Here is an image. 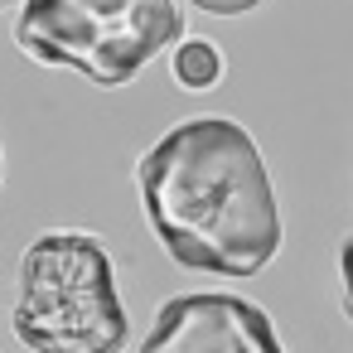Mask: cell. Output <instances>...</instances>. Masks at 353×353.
<instances>
[{"label": "cell", "mask_w": 353, "mask_h": 353, "mask_svg": "<svg viewBox=\"0 0 353 353\" xmlns=\"http://www.w3.org/2000/svg\"><path fill=\"white\" fill-rule=\"evenodd\" d=\"M10 329L30 353H126L131 319L102 237L39 232L20 256Z\"/></svg>", "instance_id": "obj_2"}, {"label": "cell", "mask_w": 353, "mask_h": 353, "mask_svg": "<svg viewBox=\"0 0 353 353\" xmlns=\"http://www.w3.org/2000/svg\"><path fill=\"white\" fill-rule=\"evenodd\" d=\"M339 281H343V310L353 314V232L339 242Z\"/></svg>", "instance_id": "obj_7"}, {"label": "cell", "mask_w": 353, "mask_h": 353, "mask_svg": "<svg viewBox=\"0 0 353 353\" xmlns=\"http://www.w3.org/2000/svg\"><path fill=\"white\" fill-rule=\"evenodd\" d=\"M0 184H6V150H0Z\"/></svg>", "instance_id": "obj_8"}, {"label": "cell", "mask_w": 353, "mask_h": 353, "mask_svg": "<svg viewBox=\"0 0 353 353\" xmlns=\"http://www.w3.org/2000/svg\"><path fill=\"white\" fill-rule=\"evenodd\" d=\"M141 213L184 271L252 281L281 242V194L252 131L232 117L174 121L136 165Z\"/></svg>", "instance_id": "obj_1"}, {"label": "cell", "mask_w": 353, "mask_h": 353, "mask_svg": "<svg viewBox=\"0 0 353 353\" xmlns=\"http://www.w3.org/2000/svg\"><path fill=\"white\" fill-rule=\"evenodd\" d=\"M136 353H285V343L256 300L194 290L155 310V324Z\"/></svg>", "instance_id": "obj_4"}, {"label": "cell", "mask_w": 353, "mask_h": 353, "mask_svg": "<svg viewBox=\"0 0 353 353\" xmlns=\"http://www.w3.org/2000/svg\"><path fill=\"white\" fill-rule=\"evenodd\" d=\"M194 10H203V15H223V20H232V15H247V10H256L261 0H189Z\"/></svg>", "instance_id": "obj_6"}, {"label": "cell", "mask_w": 353, "mask_h": 353, "mask_svg": "<svg viewBox=\"0 0 353 353\" xmlns=\"http://www.w3.org/2000/svg\"><path fill=\"white\" fill-rule=\"evenodd\" d=\"M10 6H20V0H0V10H10Z\"/></svg>", "instance_id": "obj_9"}, {"label": "cell", "mask_w": 353, "mask_h": 353, "mask_svg": "<svg viewBox=\"0 0 353 353\" xmlns=\"http://www.w3.org/2000/svg\"><path fill=\"white\" fill-rule=\"evenodd\" d=\"M184 39L174 0H20L15 44L44 68L83 73L92 88L136 83Z\"/></svg>", "instance_id": "obj_3"}, {"label": "cell", "mask_w": 353, "mask_h": 353, "mask_svg": "<svg viewBox=\"0 0 353 353\" xmlns=\"http://www.w3.org/2000/svg\"><path fill=\"white\" fill-rule=\"evenodd\" d=\"M170 73H174V83L184 92H208L223 78V54H218L213 39H174Z\"/></svg>", "instance_id": "obj_5"}]
</instances>
